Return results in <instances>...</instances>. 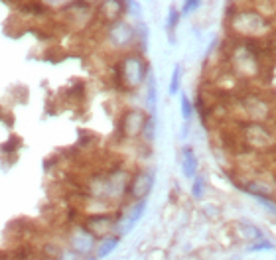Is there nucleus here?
<instances>
[{
    "label": "nucleus",
    "mask_w": 276,
    "mask_h": 260,
    "mask_svg": "<svg viewBox=\"0 0 276 260\" xmlns=\"http://www.w3.org/2000/svg\"><path fill=\"white\" fill-rule=\"evenodd\" d=\"M180 164H182V174H184V178L193 180L195 174H198V169H200V162H198L195 150L191 148V146H184V148H182V160H180Z\"/></svg>",
    "instance_id": "f8f14e48"
},
{
    "label": "nucleus",
    "mask_w": 276,
    "mask_h": 260,
    "mask_svg": "<svg viewBox=\"0 0 276 260\" xmlns=\"http://www.w3.org/2000/svg\"><path fill=\"white\" fill-rule=\"evenodd\" d=\"M83 260H99V258H97V256H91V254H89V256H83Z\"/></svg>",
    "instance_id": "a878e982"
},
{
    "label": "nucleus",
    "mask_w": 276,
    "mask_h": 260,
    "mask_svg": "<svg viewBox=\"0 0 276 260\" xmlns=\"http://www.w3.org/2000/svg\"><path fill=\"white\" fill-rule=\"evenodd\" d=\"M249 252H260V250H274V242H270L266 237L262 239V241H257L253 242V244H249V248H247Z\"/></svg>",
    "instance_id": "393cba45"
},
{
    "label": "nucleus",
    "mask_w": 276,
    "mask_h": 260,
    "mask_svg": "<svg viewBox=\"0 0 276 260\" xmlns=\"http://www.w3.org/2000/svg\"><path fill=\"white\" fill-rule=\"evenodd\" d=\"M121 244V235H116V233H110L107 237H103V239H99L97 242V248H95V254H97V258H107L109 254H112L114 250H116V246Z\"/></svg>",
    "instance_id": "ddd939ff"
},
{
    "label": "nucleus",
    "mask_w": 276,
    "mask_h": 260,
    "mask_svg": "<svg viewBox=\"0 0 276 260\" xmlns=\"http://www.w3.org/2000/svg\"><path fill=\"white\" fill-rule=\"evenodd\" d=\"M202 2L203 0H184V2H182V8H180L182 16H191V14H195V12L202 8Z\"/></svg>",
    "instance_id": "b1692460"
},
{
    "label": "nucleus",
    "mask_w": 276,
    "mask_h": 260,
    "mask_svg": "<svg viewBox=\"0 0 276 260\" xmlns=\"http://www.w3.org/2000/svg\"><path fill=\"white\" fill-rule=\"evenodd\" d=\"M193 111H195V109H193V103L189 101V97L180 91V112H182V118H184L185 122H189V120H191Z\"/></svg>",
    "instance_id": "4be33fe9"
},
{
    "label": "nucleus",
    "mask_w": 276,
    "mask_h": 260,
    "mask_svg": "<svg viewBox=\"0 0 276 260\" xmlns=\"http://www.w3.org/2000/svg\"><path fill=\"white\" fill-rule=\"evenodd\" d=\"M150 71H152L150 63L142 52L130 50L127 54H121L116 56L114 69H112L114 87L125 93H134L146 83Z\"/></svg>",
    "instance_id": "f03ea898"
},
{
    "label": "nucleus",
    "mask_w": 276,
    "mask_h": 260,
    "mask_svg": "<svg viewBox=\"0 0 276 260\" xmlns=\"http://www.w3.org/2000/svg\"><path fill=\"white\" fill-rule=\"evenodd\" d=\"M67 242H69L71 252L79 254V256H89V254L95 252L99 239L93 235L85 225L81 223V225H75L73 229L69 231V235H67Z\"/></svg>",
    "instance_id": "0eeeda50"
},
{
    "label": "nucleus",
    "mask_w": 276,
    "mask_h": 260,
    "mask_svg": "<svg viewBox=\"0 0 276 260\" xmlns=\"http://www.w3.org/2000/svg\"><path fill=\"white\" fill-rule=\"evenodd\" d=\"M101 41L109 52L116 56L136 50V24L129 18L105 24L101 26Z\"/></svg>",
    "instance_id": "7ed1b4c3"
},
{
    "label": "nucleus",
    "mask_w": 276,
    "mask_h": 260,
    "mask_svg": "<svg viewBox=\"0 0 276 260\" xmlns=\"http://www.w3.org/2000/svg\"><path fill=\"white\" fill-rule=\"evenodd\" d=\"M237 231H239V237L247 242H257L264 239V233L258 229L257 225L249 223V221H241L237 225Z\"/></svg>",
    "instance_id": "f3484780"
},
{
    "label": "nucleus",
    "mask_w": 276,
    "mask_h": 260,
    "mask_svg": "<svg viewBox=\"0 0 276 260\" xmlns=\"http://www.w3.org/2000/svg\"><path fill=\"white\" fill-rule=\"evenodd\" d=\"M95 16H97V24H101V26L116 22L121 18H127L125 0H99V2H95Z\"/></svg>",
    "instance_id": "9b49d317"
},
{
    "label": "nucleus",
    "mask_w": 276,
    "mask_h": 260,
    "mask_svg": "<svg viewBox=\"0 0 276 260\" xmlns=\"http://www.w3.org/2000/svg\"><path fill=\"white\" fill-rule=\"evenodd\" d=\"M148 118V111L142 109H127V111L121 114L119 118V134L125 138V140H134V138H140L142 136V130H144V122Z\"/></svg>",
    "instance_id": "423d86ee"
},
{
    "label": "nucleus",
    "mask_w": 276,
    "mask_h": 260,
    "mask_svg": "<svg viewBox=\"0 0 276 260\" xmlns=\"http://www.w3.org/2000/svg\"><path fill=\"white\" fill-rule=\"evenodd\" d=\"M205 186H207L205 176L195 174V178L191 180V197H193V199H202L203 195H205Z\"/></svg>",
    "instance_id": "412c9836"
},
{
    "label": "nucleus",
    "mask_w": 276,
    "mask_h": 260,
    "mask_svg": "<svg viewBox=\"0 0 276 260\" xmlns=\"http://www.w3.org/2000/svg\"><path fill=\"white\" fill-rule=\"evenodd\" d=\"M146 99H144V103H146V111L148 114H156V107H158V85H156V79H154V73L150 71L146 79Z\"/></svg>",
    "instance_id": "dca6fc26"
},
{
    "label": "nucleus",
    "mask_w": 276,
    "mask_h": 260,
    "mask_svg": "<svg viewBox=\"0 0 276 260\" xmlns=\"http://www.w3.org/2000/svg\"><path fill=\"white\" fill-rule=\"evenodd\" d=\"M241 187H243L249 195H253L255 199H258V197H274V189L268 186L266 182H262V180H255V182L243 184Z\"/></svg>",
    "instance_id": "2eb2a0df"
},
{
    "label": "nucleus",
    "mask_w": 276,
    "mask_h": 260,
    "mask_svg": "<svg viewBox=\"0 0 276 260\" xmlns=\"http://www.w3.org/2000/svg\"><path fill=\"white\" fill-rule=\"evenodd\" d=\"M227 30L237 39H251V41H264L274 34L272 18L264 16L253 8L251 4L233 6L227 14Z\"/></svg>",
    "instance_id": "f257e3e1"
},
{
    "label": "nucleus",
    "mask_w": 276,
    "mask_h": 260,
    "mask_svg": "<svg viewBox=\"0 0 276 260\" xmlns=\"http://www.w3.org/2000/svg\"><path fill=\"white\" fill-rule=\"evenodd\" d=\"M125 8H127V18H132L134 22L142 20V4L138 0H125Z\"/></svg>",
    "instance_id": "5701e85b"
},
{
    "label": "nucleus",
    "mask_w": 276,
    "mask_h": 260,
    "mask_svg": "<svg viewBox=\"0 0 276 260\" xmlns=\"http://www.w3.org/2000/svg\"><path fill=\"white\" fill-rule=\"evenodd\" d=\"M156 176L152 167H140L136 171H132L129 184V199L130 201H138V199H146L154 187Z\"/></svg>",
    "instance_id": "6e6552de"
},
{
    "label": "nucleus",
    "mask_w": 276,
    "mask_h": 260,
    "mask_svg": "<svg viewBox=\"0 0 276 260\" xmlns=\"http://www.w3.org/2000/svg\"><path fill=\"white\" fill-rule=\"evenodd\" d=\"M116 213H110V211H103V213H91L89 217H85L83 225L91 231L97 239H103L110 233H114L116 229Z\"/></svg>",
    "instance_id": "9d476101"
},
{
    "label": "nucleus",
    "mask_w": 276,
    "mask_h": 260,
    "mask_svg": "<svg viewBox=\"0 0 276 260\" xmlns=\"http://www.w3.org/2000/svg\"><path fill=\"white\" fill-rule=\"evenodd\" d=\"M239 112L245 122H266L272 116V105L266 97L258 93H247L239 97Z\"/></svg>",
    "instance_id": "39448f33"
},
{
    "label": "nucleus",
    "mask_w": 276,
    "mask_h": 260,
    "mask_svg": "<svg viewBox=\"0 0 276 260\" xmlns=\"http://www.w3.org/2000/svg\"><path fill=\"white\" fill-rule=\"evenodd\" d=\"M182 73H184L182 65H180V63H176V65H174V69H172V77H170V87H168V95H170V97H176V95H180Z\"/></svg>",
    "instance_id": "6ab92c4d"
},
{
    "label": "nucleus",
    "mask_w": 276,
    "mask_h": 260,
    "mask_svg": "<svg viewBox=\"0 0 276 260\" xmlns=\"http://www.w3.org/2000/svg\"><path fill=\"white\" fill-rule=\"evenodd\" d=\"M231 2H233V0H231Z\"/></svg>",
    "instance_id": "bb28decb"
},
{
    "label": "nucleus",
    "mask_w": 276,
    "mask_h": 260,
    "mask_svg": "<svg viewBox=\"0 0 276 260\" xmlns=\"http://www.w3.org/2000/svg\"><path fill=\"white\" fill-rule=\"evenodd\" d=\"M140 138H142L146 144H152V142H154V138H156V114H148Z\"/></svg>",
    "instance_id": "aec40b11"
},
{
    "label": "nucleus",
    "mask_w": 276,
    "mask_h": 260,
    "mask_svg": "<svg viewBox=\"0 0 276 260\" xmlns=\"http://www.w3.org/2000/svg\"><path fill=\"white\" fill-rule=\"evenodd\" d=\"M146 213V199H138V201H130L127 207L121 209L119 217H116V235H127L134 229V225L142 219V215Z\"/></svg>",
    "instance_id": "1a4fd4ad"
},
{
    "label": "nucleus",
    "mask_w": 276,
    "mask_h": 260,
    "mask_svg": "<svg viewBox=\"0 0 276 260\" xmlns=\"http://www.w3.org/2000/svg\"><path fill=\"white\" fill-rule=\"evenodd\" d=\"M37 4L48 10V12H54V14H61L63 10H67L71 4H75L77 0H36Z\"/></svg>",
    "instance_id": "a211bd4d"
},
{
    "label": "nucleus",
    "mask_w": 276,
    "mask_h": 260,
    "mask_svg": "<svg viewBox=\"0 0 276 260\" xmlns=\"http://www.w3.org/2000/svg\"><path fill=\"white\" fill-rule=\"evenodd\" d=\"M182 12H180V8H176L174 4L168 8V16H166V34H168V41L174 46L176 44V30H178V26H180V22H182Z\"/></svg>",
    "instance_id": "4468645a"
},
{
    "label": "nucleus",
    "mask_w": 276,
    "mask_h": 260,
    "mask_svg": "<svg viewBox=\"0 0 276 260\" xmlns=\"http://www.w3.org/2000/svg\"><path fill=\"white\" fill-rule=\"evenodd\" d=\"M239 144L255 152H270L276 146V134L264 122H243L239 128Z\"/></svg>",
    "instance_id": "20e7f679"
}]
</instances>
